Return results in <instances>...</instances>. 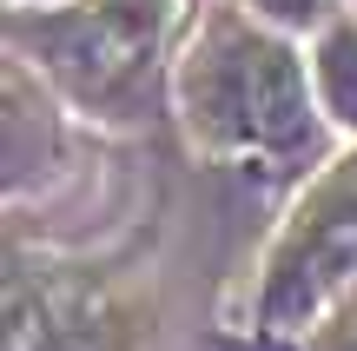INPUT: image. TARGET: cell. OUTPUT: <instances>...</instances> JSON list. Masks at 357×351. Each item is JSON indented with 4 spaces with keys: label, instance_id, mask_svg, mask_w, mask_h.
I'll list each match as a JSON object with an SVG mask.
<instances>
[{
    "label": "cell",
    "instance_id": "1",
    "mask_svg": "<svg viewBox=\"0 0 357 351\" xmlns=\"http://www.w3.org/2000/svg\"><path fill=\"white\" fill-rule=\"evenodd\" d=\"M192 113H205L212 133L252 146H298L305 140V73L298 53L258 33H225L212 60L192 73Z\"/></svg>",
    "mask_w": 357,
    "mask_h": 351
},
{
    "label": "cell",
    "instance_id": "2",
    "mask_svg": "<svg viewBox=\"0 0 357 351\" xmlns=\"http://www.w3.org/2000/svg\"><path fill=\"white\" fill-rule=\"evenodd\" d=\"M351 272H357V159L337 179H324L318 199L298 212L291 239H284L278 265H271V285H265V318L271 325L305 318Z\"/></svg>",
    "mask_w": 357,
    "mask_h": 351
},
{
    "label": "cell",
    "instance_id": "3",
    "mask_svg": "<svg viewBox=\"0 0 357 351\" xmlns=\"http://www.w3.org/2000/svg\"><path fill=\"white\" fill-rule=\"evenodd\" d=\"M166 20H172V0H100L93 20L60 40V60L79 87H113L159 47Z\"/></svg>",
    "mask_w": 357,
    "mask_h": 351
},
{
    "label": "cell",
    "instance_id": "4",
    "mask_svg": "<svg viewBox=\"0 0 357 351\" xmlns=\"http://www.w3.org/2000/svg\"><path fill=\"white\" fill-rule=\"evenodd\" d=\"M318 80H324L331 113L344 119V126H357V27H337L318 47Z\"/></svg>",
    "mask_w": 357,
    "mask_h": 351
},
{
    "label": "cell",
    "instance_id": "5",
    "mask_svg": "<svg viewBox=\"0 0 357 351\" xmlns=\"http://www.w3.org/2000/svg\"><path fill=\"white\" fill-rule=\"evenodd\" d=\"M258 7H265V13H278V20H311L324 0H258Z\"/></svg>",
    "mask_w": 357,
    "mask_h": 351
},
{
    "label": "cell",
    "instance_id": "6",
    "mask_svg": "<svg viewBox=\"0 0 357 351\" xmlns=\"http://www.w3.org/2000/svg\"><path fill=\"white\" fill-rule=\"evenodd\" d=\"M344 351H357V345H344Z\"/></svg>",
    "mask_w": 357,
    "mask_h": 351
}]
</instances>
